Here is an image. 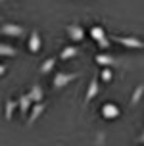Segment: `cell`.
<instances>
[{"label":"cell","mask_w":144,"mask_h":146,"mask_svg":"<svg viewBox=\"0 0 144 146\" xmlns=\"http://www.w3.org/2000/svg\"><path fill=\"white\" fill-rule=\"evenodd\" d=\"M88 35H90V38H92L94 42L98 44V48H100V50H108L109 46H111V42H109L111 38L106 35L104 27H100V25H92L90 31H88Z\"/></svg>","instance_id":"cell-1"},{"label":"cell","mask_w":144,"mask_h":146,"mask_svg":"<svg viewBox=\"0 0 144 146\" xmlns=\"http://www.w3.org/2000/svg\"><path fill=\"white\" fill-rule=\"evenodd\" d=\"M75 79H79V73H67V71H56L52 77V88L54 90H62L69 83H73Z\"/></svg>","instance_id":"cell-2"},{"label":"cell","mask_w":144,"mask_h":146,"mask_svg":"<svg viewBox=\"0 0 144 146\" xmlns=\"http://www.w3.org/2000/svg\"><path fill=\"white\" fill-rule=\"evenodd\" d=\"M113 42L121 44L125 48H133V50H144V40L138 36H127V35H111L109 36Z\"/></svg>","instance_id":"cell-3"},{"label":"cell","mask_w":144,"mask_h":146,"mask_svg":"<svg viewBox=\"0 0 144 146\" xmlns=\"http://www.w3.org/2000/svg\"><path fill=\"white\" fill-rule=\"evenodd\" d=\"M65 33H67V36H69L71 42H83V40H85V27L77 21L69 23V25L65 27Z\"/></svg>","instance_id":"cell-4"},{"label":"cell","mask_w":144,"mask_h":146,"mask_svg":"<svg viewBox=\"0 0 144 146\" xmlns=\"http://www.w3.org/2000/svg\"><path fill=\"white\" fill-rule=\"evenodd\" d=\"M100 115L104 117V119H108V121L117 119V117L121 115V108H119L117 104H113V102H106V104L100 106Z\"/></svg>","instance_id":"cell-5"},{"label":"cell","mask_w":144,"mask_h":146,"mask_svg":"<svg viewBox=\"0 0 144 146\" xmlns=\"http://www.w3.org/2000/svg\"><path fill=\"white\" fill-rule=\"evenodd\" d=\"M23 33H25V27L19 25V23H4L0 27V35H4V36L19 38V36H23Z\"/></svg>","instance_id":"cell-6"},{"label":"cell","mask_w":144,"mask_h":146,"mask_svg":"<svg viewBox=\"0 0 144 146\" xmlns=\"http://www.w3.org/2000/svg\"><path fill=\"white\" fill-rule=\"evenodd\" d=\"M27 48L31 54H38L40 48H42V36L36 29H33L29 33V38H27Z\"/></svg>","instance_id":"cell-7"},{"label":"cell","mask_w":144,"mask_h":146,"mask_svg":"<svg viewBox=\"0 0 144 146\" xmlns=\"http://www.w3.org/2000/svg\"><path fill=\"white\" fill-rule=\"evenodd\" d=\"M100 94V79L94 75L90 83H88V87H86V92H85V104H90L96 98V96Z\"/></svg>","instance_id":"cell-8"},{"label":"cell","mask_w":144,"mask_h":146,"mask_svg":"<svg viewBox=\"0 0 144 146\" xmlns=\"http://www.w3.org/2000/svg\"><path fill=\"white\" fill-rule=\"evenodd\" d=\"M44 110H46V104H44V102L33 104V108H31V111H29V115H27V125H29V127L35 125L36 119H40V115L44 113Z\"/></svg>","instance_id":"cell-9"},{"label":"cell","mask_w":144,"mask_h":146,"mask_svg":"<svg viewBox=\"0 0 144 146\" xmlns=\"http://www.w3.org/2000/svg\"><path fill=\"white\" fill-rule=\"evenodd\" d=\"M94 62L100 67H113L115 64H117V60H115L111 54H106V52H98V54L94 56Z\"/></svg>","instance_id":"cell-10"},{"label":"cell","mask_w":144,"mask_h":146,"mask_svg":"<svg viewBox=\"0 0 144 146\" xmlns=\"http://www.w3.org/2000/svg\"><path fill=\"white\" fill-rule=\"evenodd\" d=\"M33 100H31V96L29 94H21L19 98H17V106H19V113L21 115H29V111H31V108H33Z\"/></svg>","instance_id":"cell-11"},{"label":"cell","mask_w":144,"mask_h":146,"mask_svg":"<svg viewBox=\"0 0 144 146\" xmlns=\"http://www.w3.org/2000/svg\"><path fill=\"white\" fill-rule=\"evenodd\" d=\"M79 46H75V44H67V46H64L62 48V52H60V60H64V62H67V60L71 58H77L79 56Z\"/></svg>","instance_id":"cell-12"},{"label":"cell","mask_w":144,"mask_h":146,"mask_svg":"<svg viewBox=\"0 0 144 146\" xmlns=\"http://www.w3.org/2000/svg\"><path fill=\"white\" fill-rule=\"evenodd\" d=\"M15 110H19V106H17V100H14V98H8L6 104H4V119H14V113Z\"/></svg>","instance_id":"cell-13"},{"label":"cell","mask_w":144,"mask_h":146,"mask_svg":"<svg viewBox=\"0 0 144 146\" xmlns=\"http://www.w3.org/2000/svg\"><path fill=\"white\" fill-rule=\"evenodd\" d=\"M58 64V58H54V56H50V58H46L40 64V67H38V71L42 73V75H48V73H54V67H56Z\"/></svg>","instance_id":"cell-14"},{"label":"cell","mask_w":144,"mask_h":146,"mask_svg":"<svg viewBox=\"0 0 144 146\" xmlns=\"http://www.w3.org/2000/svg\"><path fill=\"white\" fill-rule=\"evenodd\" d=\"M27 94L31 96V100H33L35 104H40L44 100V90H42V87H40V85H33Z\"/></svg>","instance_id":"cell-15"},{"label":"cell","mask_w":144,"mask_h":146,"mask_svg":"<svg viewBox=\"0 0 144 146\" xmlns=\"http://www.w3.org/2000/svg\"><path fill=\"white\" fill-rule=\"evenodd\" d=\"M17 56V48L8 42H0V58H15Z\"/></svg>","instance_id":"cell-16"},{"label":"cell","mask_w":144,"mask_h":146,"mask_svg":"<svg viewBox=\"0 0 144 146\" xmlns=\"http://www.w3.org/2000/svg\"><path fill=\"white\" fill-rule=\"evenodd\" d=\"M142 96H144V85H137L135 90H133V94H131V106L135 108V106L142 100Z\"/></svg>","instance_id":"cell-17"},{"label":"cell","mask_w":144,"mask_h":146,"mask_svg":"<svg viewBox=\"0 0 144 146\" xmlns=\"http://www.w3.org/2000/svg\"><path fill=\"white\" fill-rule=\"evenodd\" d=\"M111 79H113V71H111V67H102V69H100V81L109 83Z\"/></svg>","instance_id":"cell-18"},{"label":"cell","mask_w":144,"mask_h":146,"mask_svg":"<svg viewBox=\"0 0 144 146\" xmlns=\"http://www.w3.org/2000/svg\"><path fill=\"white\" fill-rule=\"evenodd\" d=\"M6 71H8V66H6V64H0V77H4Z\"/></svg>","instance_id":"cell-19"},{"label":"cell","mask_w":144,"mask_h":146,"mask_svg":"<svg viewBox=\"0 0 144 146\" xmlns=\"http://www.w3.org/2000/svg\"><path fill=\"white\" fill-rule=\"evenodd\" d=\"M138 140H140V142H144V131H142V135L138 137Z\"/></svg>","instance_id":"cell-20"},{"label":"cell","mask_w":144,"mask_h":146,"mask_svg":"<svg viewBox=\"0 0 144 146\" xmlns=\"http://www.w3.org/2000/svg\"><path fill=\"white\" fill-rule=\"evenodd\" d=\"M2 2H4V0H0V4H2Z\"/></svg>","instance_id":"cell-21"}]
</instances>
